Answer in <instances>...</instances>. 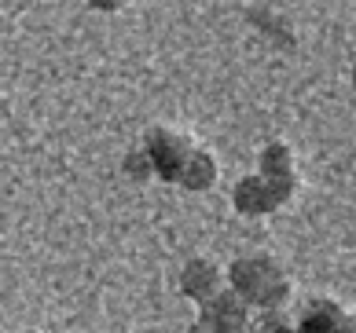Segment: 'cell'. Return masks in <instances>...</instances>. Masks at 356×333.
<instances>
[{
    "instance_id": "1",
    "label": "cell",
    "mask_w": 356,
    "mask_h": 333,
    "mask_svg": "<svg viewBox=\"0 0 356 333\" xmlns=\"http://www.w3.org/2000/svg\"><path fill=\"white\" fill-rule=\"evenodd\" d=\"M224 286L239 297L250 311H283L290 300V278L272 257H239L224 271Z\"/></svg>"
},
{
    "instance_id": "2",
    "label": "cell",
    "mask_w": 356,
    "mask_h": 333,
    "mask_svg": "<svg viewBox=\"0 0 356 333\" xmlns=\"http://www.w3.org/2000/svg\"><path fill=\"white\" fill-rule=\"evenodd\" d=\"M191 146L195 143H188L173 128H151L147 136H143V154H147V162H151V172L165 183H177L180 169L191 154Z\"/></svg>"
},
{
    "instance_id": "3",
    "label": "cell",
    "mask_w": 356,
    "mask_h": 333,
    "mask_svg": "<svg viewBox=\"0 0 356 333\" xmlns=\"http://www.w3.org/2000/svg\"><path fill=\"white\" fill-rule=\"evenodd\" d=\"M199 323L209 333H243V330H250V323H254V311L224 286L217 297H209L199 308Z\"/></svg>"
},
{
    "instance_id": "4",
    "label": "cell",
    "mask_w": 356,
    "mask_h": 333,
    "mask_svg": "<svg viewBox=\"0 0 356 333\" xmlns=\"http://www.w3.org/2000/svg\"><path fill=\"white\" fill-rule=\"evenodd\" d=\"M257 176H265L272 183V191L280 202H290L298 191V169H294V151H290L286 143H268L265 151H261V172Z\"/></svg>"
},
{
    "instance_id": "5",
    "label": "cell",
    "mask_w": 356,
    "mask_h": 333,
    "mask_svg": "<svg viewBox=\"0 0 356 333\" xmlns=\"http://www.w3.org/2000/svg\"><path fill=\"white\" fill-rule=\"evenodd\" d=\"M232 205H235V212H239V216L261 220V216H272V212L280 209L283 202L275 198L272 183L254 172V176H243V180L232 187Z\"/></svg>"
},
{
    "instance_id": "6",
    "label": "cell",
    "mask_w": 356,
    "mask_h": 333,
    "mask_svg": "<svg viewBox=\"0 0 356 333\" xmlns=\"http://www.w3.org/2000/svg\"><path fill=\"white\" fill-rule=\"evenodd\" d=\"M220 289H224V271L217 268L213 260L191 257V260L180 268V293H184L191 304H199V308H202L209 297H217Z\"/></svg>"
},
{
    "instance_id": "7",
    "label": "cell",
    "mask_w": 356,
    "mask_h": 333,
    "mask_svg": "<svg viewBox=\"0 0 356 333\" xmlns=\"http://www.w3.org/2000/svg\"><path fill=\"white\" fill-rule=\"evenodd\" d=\"M217 180H220V165H217L213 151H206V146H191V154H188V162H184L177 183L188 194H206V191L217 187Z\"/></svg>"
},
{
    "instance_id": "8",
    "label": "cell",
    "mask_w": 356,
    "mask_h": 333,
    "mask_svg": "<svg viewBox=\"0 0 356 333\" xmlns=\"http://www.w3.org/2000/svg\"><path fill=\"white\" fill-rule=\"evenodd\" d=\"M294 326H298V333H338L346 326V311H341V304L320 297V300L305 304V311H301Z\"/></svg>"
},
{
    "instance_id": "9",
    "label": "cell",
    "mask_w": 356,
    "mask_h": 333,
    "mask_svg": "<svg viewBox=\"0 0 356 333\" xmlns=\"http://www.w3.org/2000/svg\"><path fill=\"white\" fill-rule=\"evenodd\" d=\"M122 172L133 183H147L154 172H151V162H147V154H143V146H136V151H129L125 154V162H122Z\"/></svg>"
},
{
    "instance_id": "10",
    "label": "cell",
    "mask_w": 356,
    "mask_h": 333,
    "mask_svg": "<svg viewBox=\"0 0 356 333\" xmlns=\"http://www.w3.org/2000/svg\"><path fill=\"white\" fill-rule=\"evenodd\" d=\"M92 11H103V15H114V11L125 8V0H85Z\"/></svg>"
},
{
    "instance_id": "11",
    "label": "cell",
    "mask_w": 356,
    "mask_h": 333,
    "mask_svg": "<svg viewBox=\"0 0 356 333\" xmlns=\"http://www.w3.org/2000/svg\"><path fill=\"white\" fill-rule=\"evenodd\" d=\"M338 333H356V315H346V326H341Z\"/></svg>"
},
{
    "instance_id": "12",
    "label": "cell",
    "mask_w": 356,
    "mask_h": 333,
    "mask_svg": "<svg viewBox=\"0 0 356 333\" xmlns=\"http://www.w3.org/2000/svg\"><path fill=\"white\" fill-rule=\"evenodd\" d=\"M272 333H298V326H294V323H280Z\"/></svg>"
},
{
    "instance_id": "13",
    "label": "cell",
    "mask_w": 356,
    "mask_h": 333,
    "mask_svg": "<svg viewBox=\"0 0 356 333\" xmlns=\"http://www.w3.org/2000/svg\"><path fill=\"white\" fill-rule=\"evenodd\" d=\"M184 333H209V330H206L202 323H191V326H188V330H184Z\"/></svg>"
},
{
    "instance_id": "14",
    "label": "cell",
    "mask_w": 356,
    "mask_h": 333,
    "mask_svg": "<svg viewBox=\"0 0 356 333\" xmlns=\"http://www.w3.org/2000/svg\"><path fill=\"white\" fill-rule=\"evenodd\" d=\"M353 92H356V62H353Z\"/></svg>"
},
{
    "instance_id": "15",
    "label": "cell",
    "mask_w": 356,
    "mask_h": 333,
    "mask_svg": "<svg viewBox=\"0 0 356 333\" xmlns=\"http://www.w3.org/2000/svg\"><path fill=\"white\" fill-rule=\"evenodd\" d=\"M26 333H41V330H26Z\"/></svg>"
},
{
    "instance_id": "16",
    "label": "cell",
    "mask_w": 356,
    "mask_h": 333,
    "mask_svg": "<svg viewBox=\"0 0 356 333\" xmlns=\"http://www.w3.org/2000/svg\"><path fill=\"white\" fill-rule=\"evenodd\" d=\"M243 333H254V330H243Z\"/></svg>"
}]
</instances>
